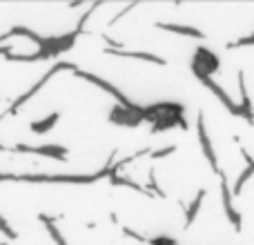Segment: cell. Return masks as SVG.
Segmentation results:
<instances>
[{"label":"cell","mask_w":254,"mask_h":245,"mask_svg":"<svg viewBox=\"0 0 254 245\" xmlns=\"http://www.w3.org/2000/svg\"><path fill=\"white\" fill-rule=\"evenodd\" d=\"M74 69H76V65H74V62H69V61H56L52 67H49L47 71H45L43 76H40L38 80H36L34 85H31L29 89H27V92H22L18 98H13V101H11V105H9L7 110H4L2 114H0V121H2V119H7V116H16L18 112H20L22 107H25L27 103H29L31 98H34L36 94H38L40 89H43L45 85H47L49 80H52L56 74H61V71H74Z\"/></svg>","instance_id":"6da1fadb"},{"label":"cell","mask_w":254,"mask_h":245,"mask_svg":"<svg viewBox=\"0 0 254 245\" xmlns=\"http://www.w3.org/2000/svg\"><path fill=\"white\" fill-rule=\"evenodd\" d=\"M71 74L76 76V78H83V80H87V83H92V85H96L98 89H103V92H107L112 98L116 101V105H121V107H127V110H138V103H134L129 96H125L123 92H121L116 85H112L110 80H105L103 76H96V74H92V71H85V69H80V67H76Z\"/></svg>","instance_id":"7a4b0ae2"},{"label":"cell","mask_w":254,"mask_h":245,"mask_svg":"<svg viewBox=\"0 0 254 245\" xmlns=\"http://www.w3.org/2000/svg\"><path fill=\"white\" fill-rule=\"evenodd\" d=\"M219 187H221V205H223V212L228 216V221L232 223L234 232H241L243 230V214L234 207V201H232V189H230V181H228V174L225 172H219Z\"/></svg>","instance_id":"3957f363"},{"label":"cell","mask_w":254,"mask_h":245,"mask_svg":"<svg viewBox=\"0 0 254 245\" xmlns=\"http://www.w3.org/2000/svg\"><path fill=\"white\" fill-rule=\"evenodd\" d=\"M192 74H203V76H214L216 71L221 69V58L216 56L212 49H207L205 45H201V47H196V52H194L192 56Z\"/></svg>","instance_id":"277c9868"},{"label":"cell","mask_w":254,"mask_h":245,"mask_svg":"<svg viewBox=\"0 0 254 245\" xmlns=\"http://www.w3.org/2000/svg\"><path fill=\"white\" fill-rule=\"evenodd\" d=\"M196 136H198V145H201V152H203V156H205L207 165L212 167V172H214V174H219V172H221V167H219V156H216L214 145H212V138H210V134H207L205 112H203V110L198 112V116H196Z\"/></svg>","instance_id":"5b68a950"},{"label":"cell","mask_w":254,"mask_h":245,"mask_svg":"<svg viewBox=\"0 0 254 245\" xmlns=\"http://www.w3.org/2000/svg\"><path fill=\"white\" fill-rule=\"evenodd\" d=\"M16 154H36V156H45V158H54V161H67L69 149L65 145H56V143H47V145H27V143H18L13 145Z\"/></svg>","instance_id":"8992f818"},{"label":"cell","mask_w":254,"mask_h":245,"mask_svg":"<svg viewBox=\"0 0 254 245\" xmlns=\"http://www.w3.org/2000/svg\"><path fill=\"white\" fill-rule=\"evenodd\" d=\"M194 76H196V80L203 85V87L210 89V92L214 94V96L219 98L221 103H223V107L230 112V114H232V116H239V119H241V107H239V103H234L232 96H230V94L225 92V89L221 87V85L216 83L214 78H210V76H203V74H194Z\"/></svg>","instance_id":"52a82bcc"},{"label":"cell","mask_w":254,"mask_h":245,"mask_svg":"<svg viewBox=\"0 0 254 245\" xmlns=\"http://www.w3.org/2000/svg\"><path fill=\"white\" fill-rule=\"evenodd\" d=\"M110 122L119 127H131V129L143 125V105L138 110H127V107L114 105L110 110Z\"/></svg>","instance_id":"ba28073f"},{"label":"cell","mask_w":254,"mask_h":245,"mask_svg":"<svg viewBox=\"0 0 254 245\" xmlns=\"http://www.w3.org/2000/svg\"><path fill=\"white\" fill-rule=\"evenodd\" d=\"M107 56H116V58H129V61H143V62H152V65H161L165 67L167 61L163 56H156L152 52H131V49H110L105 47Z\"/></svg>","instance_id":"9c48e42d"},{"label":"cell","mask_w":254,"mask_h":245,"mask_svg":"<svg viewBox=\"0 0 254 245\" xmlns=\"http://www.w3.org/2000/svg\"><path fill=\"white\" fill-rule=\"evenodd\" d=\"M239 78V94H241V119L248 122V125H254V105H252V98H250V92H248V83H246V71L239 69L237 74Z\"/></svg>","instance_id":"30bf717a"},{"label":"cell","mask_w":254,"mask_h":245,"mask_svg":"<svg viewBox=\"0 0 254 245\" xmlns=\"http://www.w3.org/2000/svg\"><path fill=\"white\" fill-rule=\"evenodd\" d=\"M156 29L170 31V34H176V36H188V38H194V40H205V31L198 29V27H194V25H179V22H156Z\"/></svg>","instance_id":"8fae6325"},{"label":"cell","mask_w":254,"mask_h":245,"mask_svg":"<svg viewBox=\"0 0 254 245\" xmlns=\"http://www.w3.org/2000/svg\"><path fill=\"white\" fill-rule=\"evenodd\" d=\"M9 38H27L38 47L40 40H43V36H40L38 31H34L31 27H27V25H13V27H9L4 34H0V45H4V40H9Z\"/></svg>","instance_id":"7c38bea8"},{"label":"cell","mask_w":254,"mask_h":245,"mask_svg":"<svg viewBox=\"0 0 254 245\" xmlns=\"http://www.w3.org/2000/svg\"><path fill=\"white\" fill-rule=\"evenodd\" d=\"M205 196H207V189L201 187V189L196 192V196H194L192 201L188 203V207H185V223H183L185 230L194 225V221H196V216H198V212H201L203 203H205Z\"/></svg>","instance_id":"4fadbf2b"},{"label":"cell","mask_w":254,"mask_h":245,"mask_svg":"<svg viewBox=\"0 0 254 245\" xmlns=\"http://www.w3.org/2000/svg\"><path fill=\"white\" fill-rule=\"evenodd\" d=\"M172 127L188 129V119L185 116H163V119H156L152 122V134H161V131L172 129Z\"/></svg>","instance_id":"5bb4252c"},{"label":"cell","mask_w":254,"mask_h":245,"mask_svg":"<svg viewBox=\"0 0 254 245\" xmlns=\"http://www.w3.org/2000/svg\"><path fill=\"white\" fill-rule=\"evenodd\" d=\"M58 121H61V112H52V114H47L45 119L34 121V122L29 125V129H31V134L43 136V134H47V131H52L54 127L58 125Z\"/></svg>","instance_id":"9a60e30c"},{"label":"cell","mask_w":254,"mask_h":245,"mask_svg":"<svg viewBox=\"0 0 254 245\" xmlns=\"http://www.w3.org/2000/svg\"><path fill=\"white\" fill-rule=\"evenodd\" d=\"M38 221L45 225V230H47V234L52 237V241L56 243V245H69L67 243V239L63 237V232L58 230V225H56V219L54 216H49V214H38Z\"/></svg>","instance_id":"2e32d148"},{"label":"cell","mask_w":254,"mask_h":245,"mask_svg":"<svg viewBox=\"0 0 254 245\" xmlns=\"http://www.w3.org/2000/svg\"><path fill=\"white\" fill-rule=\"evenodd\" d=\"M107 181H110V185L112 187H129V189H134V192H138V194H145V196H149V198H154L152 194L147 192V189L143 187V185H138L136 181H131L129 176H121V174H112V176H107Z\"/></svg>","instance_id":"e0dca14e"},{"label":"cell","mask_w":254,"mask_h":245,"mask_svg":"<svg viewBox=\"0 0 254 245\" xmlns=\"http://www.w3.org/2000/svg\"><path fill=\"white\" fill-rule=\"evenodd\" d=\"M252 176H254V158H252V163H248L246 170L239 174V179L234 181V185L230 187V189H232V196H239V194H241V189L246 187V183L252 179Z\"/></svg>","instance_id":"ac0fdd59"},{"label":"cell","mask_w":254,"mask_h":245,"mask_svg":"<svg viewBox=\"0 0 254 245\" xmlns=\"http://www.w3.org/2000/svg\"><path fill=\"white\" fill-rule=\"evenodd\" d=\"M145 189H147V192L152 194L154 198H165V196H167L165 189L158 185V181H156V170H154V167L149 170V174H147V187H145Z\"/></svg>","instance_id":"d6986e66"},{"label":"cell","mask_w":254,"mask_h":245,"mask_svg":"<svg viewBox=\"0 0 254 245\" xmlns=\"http://www.w3.org/2000/svg\"><path fill=\"white\" fill-rule=\"evenodd\" d=\"M0 234H2L7 241H16V239H18V232L11 228V225H9V221L4 219L2 214H0Z\"/></svg>","instance_id":"ffe728a7"},{"label":"cell","mask_w":254,"mask_h":245,"mask_svg":"<svg viewBox=\"0 0 254 245\" xmlns=\"http://www.w3.org/2000/svg\"><path fill=\"white\" fill-rule=\"evenodd\" d=\"M174 152H176V145H165V147H161V149H152V152H149V158H152V161H161V158L172 156Z\"/></svg>","instance_id":"44dd1931"},{"label":"cell","mask_w":254,"mask_h":245,"mask_svg":"<svg viewBox=\"0 0 254 245\" xmlns=\"http://www.w3.org/2000/svg\"><path fill=\"white\" fill-rule=\"evenodd\" d=\"M241 47H254V31L248 36H241L234 43H228V49H241Z\"/></svg>","instance_id":"7402d4cb"},{"label":"cell","mask_w":254,"mask_h":245,"mask_svg":"<svg viewBox=\"0 0 254 245\" xmlns=\"http://www.w3.org/2000/svg\"><path fill=\"white\" fill-rule=\"evenodd\" d=\"M149 245H179L174 237H154V239H147Z\"/></svg>","instance_id":"603a6c76"},{"label":"cell","mask_w":254,"mask_h":245,"mask_svg":"<svg viewBox=\"0 0 254 245\" xmlns=\"http://www.w3.org/2000/svg\"><path fill=\"white\" fill-rule=\"evenodd\" d=\"M134 7H136V2H129V4H125V7L121 9V11L116 13V16H114V18H112V20H110V27H114L116 22H119V20H121V18H123V16H127V13H129V11H131V9H134Z\"/></svg>","instance_id":"cb8c5ba5"},{"label":"cell","mask_w":254,"mask_h":245,"mask_svg":"<svg viewBox=\"0 0 254 245\" xmlns=\"http://www.w3.org/2000/svg\"><path fill=\"white\" fill-rule=\"evenodd\" d=\"M123 234H125V237H129V239H134V241H138V243H147V239L140 237V234L134 232L131 228H123Z\"/></svg>","instance_id":"d4e9b609"},{"label":"cell","mask_w":254,"mask_h":245,"mask_svg":"<svg viewBox=\"0 0 254 245\" xmlns=\"http://www.w3.org/2000/svg\"><path fill=\"white\" fill-rule=\"evenodd\" d=\"M9 52H13V45H0V56H4V54H9Z\"/></svg>","instance_id":"484cf974"},{"label":"cell","mask_w":254,"mask_h":245,"mask_svg":"<svg viewBox=\"0 0 254 245\" xmlns=\"http://www.w3.org/2000/svg\"><path fill=\"white\" fill-rule=\"evenodd\" d=\"M4 149H7V147H4V145H2V143H0V152H4Z\"/></svg>","instance_id":"4316f807"},{"label":"cell","mask_w":254,"mask_h":245,"mask_svg":"<svg viewBox=\"0 0 254 245\" xmlns=\"http://www.w3.org/2000/svg\"><path fill=\"white\" fill-rule=\"evenodd\" d=\"M0 98H2V96H0Z\"/></svg>","instance_id":"83f0119b"}]
</instances>
